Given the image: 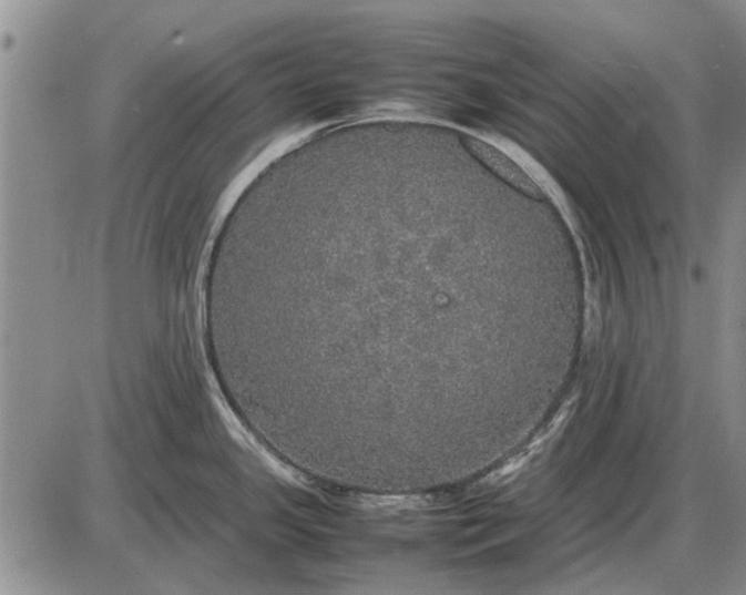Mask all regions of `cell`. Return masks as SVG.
I'll return each instance as SVG.
<instances>
[{"instance_id": "6da1fadb", "label": "cell", "mask_w": 746, "mask_h": 595, "mask_svg": "<svg viewBox=\"0 0 746 595\" xmlns=\"http://www.w3.org/2000/svg\"><path fill=\"white\" fill-rule=\"evenodd\" d=\"M464 142L472 153L483 161L489 168L507 179L508 183L534 197H542V192L533 182V178L528 176L511 157L483 140L469 136Z\"/></svg>"}]
</instances>
